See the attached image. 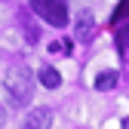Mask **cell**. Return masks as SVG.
<instances>
[{
    "instance_id": "4",
    "label": "cell",
    "mask_w": 129,
    "mask_h": 129,
    "mask_svg": "<svg viewBox=\"0 0 129 129\" xmlns=\"http://www.w3.org/2000/svg\"><path fill=\"white\" fill-rule=\"evenodd\" d=\"M92 34H95V19H92L89 9H83L77 15V43H86Z\"/></svg>"
},
{
    "instance_id": "7",
    "label": "cell",
    "mask_w": 129,
    "mask_h": 129,
    "mask_svg": "<svg viewBox=\"0 0 129 129\" xmlns=\"http://www.w3.org/2000/svg\"><path fill=\"white\" fill-rule=\"evenodd\" d=\"M117 43H120V49H123V46L129 43V28H123L120 34H117Z\"/></svg>"
},
{
    "instance_id": "3",
    "label": "cell",
    "mask_w": 129,
    "mask_h": 129,
    "mask_svg": "<svg viewBox=\"0 0 129 129\" xmlns=\"http://www.w3.org/2000/svg\"><path fill=\"white\" fill-rule=\"evenodd\" d=\"M52 126V111L49 108H34L31 114L25 117V123H22V129H49Z\"/></svg>"
},
{
    "instance_id": "6",
    "label": "cell",
    "mask_w": 129,
    "mask_h": 129,
    "mask_svg": "<svg viewBox=\"0 0 129 129\" xmlns=\"http://www.w3.org/2000/svg\"><path fill=\"white\" fill-rule=\"evenodd\" d=\"M117 86V71H105L95 77V89H114Z\"/></svg>"
},
{
    "instance_id": "5",
    "label": "cell",
    "mask_w": 129,
    "mask_h": 129,
    "mask_svg": "<svg viewBox=\"0 0 129 129\" xmlns=\"http://www.w3.org/2000/svg\"><path fill=\"white\" fill-rule=\"evenodd\" d=\"M40 83H43L46 89H55V86H61V74H58L55 68H43V71H40Z\"/></svg>"
},
{
    "instance_id": "1",
    "label": "cell",
    "mask_w": 129,
    "mask_h": 129,
    "mask_svg": "<svg viewBox=\"0 0 129 129\" xmlns=\"http://www.w3.org/2000/svg\"><path fill=\"white\" fill-rule=\"evenodd\" d=\"M3 86L9 92V99L15 105H25L31 99V86H34V80H31V71L28 68H9L3 74Z\"/></svg>"
},
{
    "instance_id": "8",
    "label": "cell",
    "mask_w": 129,
    "mask_h": 129,
    "mask_svg": "<svg viewBox=\"0 0 129 129\" xmlns=\"http://www.w3.org/2000/svg\"><path fill=\"white\" fill-rule=\"evenodd\" d=\"M3 123H6V111L0 108V126H3Z\"/></svg>"
},
{
    "instance_id": "2",
    "label": "cell",
    "mask_w": 129,
    "mask_h": 129,
    "mask_svg": "<svg viewBox=\"0 0 129 129\" xmlns=\"http://www.w3.org/2000/svg\"><path fill=\"white\" fill-rule=\"evenodd\" d=\"M31 9L52 28L68 25V0H31Z\"/></svg>"
},
{
    "instance_id": "9",
    "label": "cell",
    "mask_w": 129,
    "mask_h": 129,
    "mask_svg": "<svg viewBox=\"0 0 129 129\" xmlns=\"http://www.w3.org/2000/svg\"><path fill=\"white\" fill-rule=\"evenodd\" d=\"M123 129H129V117H126V120H123Z\"/></svg>"
}]
</instances>
